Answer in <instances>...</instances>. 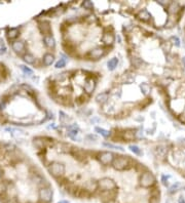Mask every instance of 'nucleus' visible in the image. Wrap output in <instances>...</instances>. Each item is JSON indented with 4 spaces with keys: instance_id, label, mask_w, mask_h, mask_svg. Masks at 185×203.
Instances as JSON below:
<instances>
[{
    "instance_id": "1",
    "label": "nucleus",
    "mask_w": 185,
    "mask_h": 203,
    "mask_svg": "<svg viewBox=\"0 0 185 203\" xmlns=\"http://www.w3.org/2000/svg\"><path fill=\"white\" fill-rule=\"evenodd\" d=\"M47 170H49V174L52 176H54L55 178H62L65 174L66 167H65V164L62 163V162L54 161L51 162L49 165L47 166Z\"/></svg>"
},
{
    "instance_id": "2",
    "label": "nucleus",
    "mask_w": 185,
    "mask_h": 203,
    "mask_svg": "<svg viewBox=\"0 0 185 203\" xmlns=\"http://www.w3.org/2000/svg\"><path fill=\"white\" fill-rule=\"evenodd\" d=\"M112 167L118 171H122L130 167L131 165V159L129 156H116L112 162Z\"/></svg>"
},
{
    "instance_id": "3",
    "label": "nucleus",
    "mask_w": 185,
    "mask_h": 203,
    "mask_svg": "<svg viewBox=\"0 0 185 203\" xmlns=\"http://www.w3.org/2000/svg\"><path fill=\"white\" fill-rule=\"evenodd\" d=\"M98 189L102 191V192H111L116 189V184L112 178H102L97 182Z\"/></svg>"
},
{
    "instance_id": "4",
    "label": "nucleus",
    "mask_w": 185,
    "mask_h": 203,
    "mask_svg": "<svg viewBox=\"0 0 185 203\" xmlns=\"http://www.w3.org/2000/svg\"><path fill=\"white\" fill-rule=\"evenodd\" d=\"M54 191L49 186H44L39 188L38 191V198L41 202L43 203H49L53 201Z\"/></svg>"
},
{
    "instance_id": "5",
    "label": "nucleus",
    "mask_w": 185,
    "mask_h": 203,
    "mask_svg": "<svg viewBox=\"0 0 185 203\" xmlns=\"http://www.w3.org/2000/svg\"><path fill=\"white\" fill-rule=\"evenodd\" d=\"M139 183H140V186L143 188H150L155 184V176H153L152 172L145 171L141 174L139 178Z\"/></svg>"
},
{
    "instance_id": "6",
    "label": "nucleus",
    "mask_w": 185,
    "mask_h": 203,
    "mask_svg": "<svg viewBox=\"0 0 185 203\" xmlns=\"http://www.w3.org/2000/svg\"><path fill=\"white\" fill-rule=\"evenodd\" d=\"M98 161L104 166H108L110 164H112L114 158H115V155H114L113 152L111 151H102L98 154L97 156Z\"/></svg>"
},
{
    "instance_id": "7",
    "label": "nucleus",
    "mask_w": 185,
    "mask_h": 203,
    "mask_svg": "<svg viewBox=\"0 0 185 203\" xmlns=\"http://www.w3.org/2000/svg\"><path fill=\"white\" fill-rule=\"evenodd\" d=\"M106 53V49L103 46H96V47L90 49L88 53V57L92 60H99L102 57H104Z\"/></svg>"
},
{
    "instance_id": "8",
    "label": "nucleus",
    "mask_w": 185,
    "mask_h": 203,
    "mask_svg": "<svg viewBox=\"0 0 185 203\" xmlns=\"http://www.w3.org/2000/svg\"><path fill=\"white\" fill-rule=\"evenodd\" d=\"M96 86H97V81L96 79H94L92 77H88L85 79L83 84V91L85 94H92V92L95 91Z\"/></svg>"
},
{
    "instance_id": "9",
    "label": "nucleus",
    "mask_w": 185,
    "mask_h": 203,
    "mask_svg": "<svg viewBox=\"0 0 185 203\" xmlns=\"http://www.w3.org/2000/svg\"><path fill=\"white\" fill-rule=\"evenodd\" d=\"M101 41L105 46H111L115 42V36L112 32H104L101 37Z\"/></svg>"
},
{
    "instance_id": "10",
    "label": "nucleus",
    "mask_w": 185,
    "mask_h": 203,
    "mask_svg": "<svg viewBox=\"0 0 185 203\" xmlns=\"http://www.w3.org/2000/svg\"><path fill=\"white\" fill-rule=\"evenodd\" d=\"M32 143H33V146L37 150H44V149H46L49 147V140H46V138H41V136L34 138Z\"/></svg>"
},
{
    "instance_id": "11",
    "label": "nucleus",
    "mask_w": 185,
    "mask_h": 203,
    "mask_svg": "<svg viewBox=\"0 0 185 203\" xmlns=\"http://www.w3.org/2000/svg\"><path fill=\"white\" fill-rule=\"evenodd\" d=\"M11 48H13V51H15L16 53H18V55L24 53L26 49L25 42H24L23 40H16V41H13V43H11Z\"/></svg>"
},
{
    "instance_id": "12",
    "label": "nucleus",
    "mask_w": 185,
    "mask_h": 203,
    "mask_svg": "<svg viewBox=\"0 0 185 203\" xmlns=\"http://www.w3.org/2000/svg\"><path fill=\"white\" fill-rule=\"evenodd\" d=\"M38 28H39L40 32H41L43 36L51 35L52 34V26H51V23H49V22H46V21L39 22V24H38Z\"/></svg>"
},
{
    "instance_id": "13",
    "label": "nucleus",
    "mask_w": 185,
    "mask_h": 203,
    "mask_svg": "<svg viewBox=\"0 0 185 203\" xmlns=\"http://www.w3.org/2000/svg\"><path fill=\"white\" fill-rule=\"evenodd\" d=\"M109 98H110V94L109 92H106V91H103V92H100L96 96L95 100L98 104L100 105H105L107 103L108 100H109Z\"/></svg>"
},
{
    "instance_id": "14",
    "label": "nucleus",
    "mask_w": 185,
    "mask_h": 203,
    "mask_svg": "<svg viewBox=\"0 0 185 203\" xmlns=\"http://www.w3.org/2000/svg\"><path fill=\"white\" fill-rule=\"evenodd\" d=\"M43 43L49 49H55L56 48V40L53 35L43 36Z\"/></svg>"
},
{
    "instance_id": "15",
    "label": "nucleus",
    "mask_w": 185,
    "mask_h": 203,
    "mask_svg": "<svg viewBox=\"0 0 185 203\" xmlns=\"http://www.w3.org/2000/svg\"><path fill=\"white\" fill-rule=\"evenodd\" d=\"M55 63V55L51 53H46L42 58V64L44 67H49Z\"/></svg>"
},
{
    "instance_id": "16",
    "label": "nucleus",
    "mask_w": 185,
    "mask_h": 203,
    "mask_svg": "<svg viewBox=\"0 0 185 203\" xmlns=\"http://www.w3.org/2000/svg\"><path fill=\"white\" fill-rule=\"evenodd\" d=\"M32 181L34 182V184H36L37 186H39L40 188L41 187H44V186H47L46 185V180L39 173H34L33 176H32Z\"/></svg>"
},
{
    "instance_id": "17",
    "label": "nucleus",
    "mask_w": 185,
    "mask_h": 203,
    "mask_svg": "<svg viewBox=\"0 0 185 203\" xmlns=\"http://www.w3.org/2000/svg\"><path fill=\"white\" fill-rule=\"evenodd\" d=\"M137 18L142 22H147L151 19V15H150L149 11H146V9H141V11L137 13Z\"/></svg>"
},
{
    "instance_id": "18",
    "label": "nucleus",
    "mask_w": 185,
    "mask_h": 203,
    "mask_svg": "<svg viewBox=\"0 0 185 203\" xmlns=\"http://www.w3.org/2000/svg\"><path fill=\"white\" fill-rule=\"evenodd\" d=\"M22 60L24 61V63L27 64V65H34L36 62L35 55H33L30 53H25L22 57Z\"/></svg>"
},
{
    "instance_id": "19",
    "label": "nucleus",
    "mask_w": 185,
    "mask_h": 203,
    "mask_svg": "<svg viewBox=\"0 0 185 203\" xmlns=\"http://www.w3.org/2000/svg\"><path fill=\"white\" fill-rule=\"evenodd\" d=\"M20 36V30L18 28H11L7 31V37L9 40H15Z\"/></svg>"
},
{
    "instance_id": "20",
    "label": "nucleus",
    "mask_w": 185,
    "mask_h": 203,
    "mask_svg": "<svg viewBox=\"0 0 185 203\" xmlns=\"http://www.w3.org/2000/svg\"><path fill=\"white\" fill-rule=\"evenodd\" d=\"M136 136V132L132 129H129V130H124L122 132V138H124L126 142H130V140H133Z\"/></svg>"
},
{
    "instance_id": "21",
    "label": "nucleus",
    "mask_w": 185,
    "mask_h": 203,
    "mask_svg": "<svg viewBox=\"0 0 185 203\" xmlns=\"http://www.w3.org/2000/svg\"><path fill=\"white\" fill-rule=\"evenodd\" d=\"M117 65H118V59L114 57L107 62V69L109 70V71H113V70L116 69Z\"/></svg>"
},
{
    "instance_id": "22",
    "label": "nucleus",
    "mask_w": 185,
    "mask_h": 203,
    "mask_svg": "<svg viewBox=\"0 0 185 203\" xmlns=\"http://www.w3.org/2000/svg\"><path fill=\"white\" fill-rule=\"evenodd\" d=\"M59 115H60V116H59L60 121H61L63 124H68L70 121H71V118H70L69 116H68L66 113H64L63 111H60V112H59Z\"/></svg>"
},
{
    "instance_id": "23",
    "label": "nucleus",
    "mask_w": 185,
    "mask_h": 203,
    "mask_svg": "<svg viewBox=\"0 0 185 203\" xmlns=\"http://www.w3.org/2000/svg\"><path fill=\"white\" fill-rule=\"evenodd\" d=\"M95 131L98 132L99 134H101L103 138H109L110 136V131L105 128H102V127H95Z\"/></svg>"
},
{
    "instance_id": "24",
    "label": "nucleus",
    "mask_w": 185,
    "mask_h": 203,
    "mask_svg": "<svg viewBox=\"0 0 185 203\" xmlns=\"http://www.w3.org/2000/svg\"><path fill=\"white\" fill-rule=\"evenodd\" d=\"M129 149H130L131 152H133V153H134L135 155L141 156L142 154H143V152H142L141 149L139 148L138 146H136V145H131V146L129 147Z\"/></svg>"
},
{
    "instance_id": "25",
    "label": "nucleus",
    "mask_w": 185,
    "mask_h": 203,
    "mask_svg": "<svg viewBox=\"0 0 185 203\" xmlns=\"http://www.w3.org/2000/svg\"><path fill=\"white\" fill-rule=\"evenodd\" d=\"M140 89H141L142 93L145 94V96H148V94L150 93V90H151V88H150L149 84L142 83V84H140Z\"/></svg>"
},
{
    "instance_id": "26",
    "label": "nucleus",
    "mask_w": 185,
    "mask_h": 203,
    "mask_svg": "<svg viewBox=\"0 0 185 203\" xmlns=\"http://www.w3.org/2000/svg\"><path fill=\"white\" fill-rule=\"evenodd\" d=\"M20 69L23 71V73L24 74H26V75H28V76H32L33 75V70L32 69H30L29 67H27L26 65H20Z\"/></svg>"
},
{
    "instance_id": "27",
    "label": "nucleus",
    "mask_w": 185,
    "mask_h": 203,
    "mask_svg": "<svg viewBox=\"0 0 185 203\" xmlns=\"http://www.w3.org/2000/svg\"><path fill=\"white\" fill-rule=\"evenodd\" d=\"M132 64L135 68H140V67H142V65H143V61H142L140 58L134 57L132 59Z\"/></svg>"
},
{
    "instance_id": "28",
    "label": "nucleus",
    "mask_w": 185,
    "mask_h": 203,
    "mask_svg": "<svg viewBox=\"0 0 185 203\" xmlns=\"http://www.w3.org/2000/svg\"><path fill=\"white\" fill-rule=\"evenodd\" d=\"M68 73H61V74H57L55 76V81L56 82H63L65 81L66 79L68 78Z\"/></svg>"
},
{
    "instance_id": "29",
    "label": "nucleus",
    "mask_w": 185,
    "mask_h": 203,
    "mask_svg": "<svg viewBox=\"0 0 185 203\" xmlns=\"http://www.w3.org/2000/svg\"><path fill=\"white\" fill-rule=\"evenodd\" d=\"M179 4L178 3H175V2H173V3H171L170 4V6H169V13H177L179 11Z\"/></svg>"
},
{
    "instance_id": "30",
    "label": "nucleus",
    "mask_w": 185,
    "mask_h": 203,
    "mask_svg": "<svg viewBox=\"0 0 185 203\" xmlns=\"http://www.w3.org/2000/svg\"><path fill=\"white\" fill-rule=\"evenodd\" d=\"M104 147L106 148H110V149H113V150H120V151H124V149L120 146H117V145H114V144H111V143H104L103 144Z\"/></svg>"
},
{
    "instance_id": "31",
    "label": "nucleus",
    "mask_w": 185,
    "mask_h": 203,
    "mask_svg": "<svg viewBox=\"0 0 185 203\" xmlns=\"http://www.w3.org/2000/svg\"><path fill=\"white\" fill-rule=\"evenodd\" d=\"M167 153V149L165 148L164 146H158L157 148H156V154H157L160 157H165V155H166Z\"/></svg>"
},
{
    "instance_id": "32",
    "label": "nucleus",
    "mask_w": 185,
    "mask_h": 203,
    "mask_svg": "<svg viewBox=\"0 0 185 203\" xmlns=\"http://www.w3.org/2000/svg\"><path fill=\"white\" fill-rule=\"evenodd\" d=\"M68 147H69L68 145L63 144V143H60V144H58V151L61 152V153H67L68 151H69Z\"/></svg>"
},
{
    "instance_id": "33",
    "label": "nucleus",
    "mask_w": 185,
    "mask_h": 203,
    "mask_svg": "<svg viewBox=\"0 0 185 203\" xmlns=\"http://www.w3.org/2000/svg\"><path fill=\"white\" fill-rule=\"evenodd\" d=\"M81 6L83 7L84 9H86V11H90V9L94 8V3H92V1H90V0H86V1H83V2H82Z\"/></svg>"
},
{
    "instance_id": "34",
    "label": "nucleus",
    "mask_w": 185,
    "mask_h": 203,
    "mask_svg": "<svg viewBox=\"0 0 185 203\" xmlns=\"http://www.w3.org/2000/svg\"><path fill=\"white\" fill-rule=\"evenodd\" d=\"M66 67V60L65 59H60L57 63L55 64L56 69H62V68Z\"/></svg>"
},
{
    "instance_id": "35",
    "label": "nucleus",
    "mask_w": 185,
    "mask_h": 203,
    "mask_svg": "<svg viewBox=\"0 0 185 203\" xmlns=\"http://www.w3.org/2000/svg\"><path fill=\"white\" fill-rule=\"evenodd\" d=\"M181 187V185L179 184V183H176V184H174L173 186L170 187V189H169V193H171V194H173L174 192H176V191H178V189Z\"/></svg>"
},
{
    "instance_id": "36",
    "label": "nucleus",
    "mask_w": 185,
    "mask_h": 203,
    "mask_svg": "<svg viewBox=\"0 0 185 203\" xmlns=\"http://www.w3.org/2000/svg\"><path fill=\"white\" fill-rule=\"evenodd\" d=\"M5 51H6V46H5L3 40L0 39V55H1V53H4Z\"/></svg>"
},
{
    "instance_id": "37",
    "label": "nucleus",
    "mask_w": 185,
    "mask_h": 203,
    "mask_svg": "<svg viewBox=\"0 0 185 203\" xmlns=\"http://www.w3.org/2000/svg\"><path fill=\"white\" fill-rule=\"evenodd\" d=\"M171 40L173 41V44H174L175 46H177V47H179V46H180V40H179L178 37H176V36H173V37L171 38Z\"/></svg>"
},
{
    "instance_id": "38",
    "label": "nucleus",
    "mask_w": 185,
    "mask_h": 203,
    "mask_svg": "<svg viewBox=\"0 0 185 203\" xmlns=\"http://www.w3.org/2000/svg\"><path fill=\"white\" fill-rule=\"evenodd\" d=\"M6 108V102L5 100H0V111H4Z\"/></svg>"
},
{
    "instance_id": "39",
    "label": "nucleus",
    "mask_w": 185,
    "mask_h": 203,
    "mask_svg": "<svg viewBox=\"0 0 185 203\" xmlns=\"http://www.w3.org/2000/svg\"><path fill=\"white\" fill-rule=\"evenodd\" d=\"M168 180H169V176H162V184H164V186H168Z\"/></svg>"
},
{
    "instance_id": "40",
    "label": "nucleus",
    "mask_w": 185,
    "mask_h": 203,
    "mask_svg": "<svg viewBox=\"0 0 185 203\" xmlns=\"http://www.w3.org/2000/svg\"><path fill=\"white\" fill-rule=\"evenodd\" d=\"M158 202H160V200L156 197H153V198L150 199V203H158Z\"/></svg>"
},
{
    "instance_id": "41",
    "label": "nucleus",
    "mask_w": 185,
    "mask_h": 203,
    "mask_svg": "<svg viewBox=\"0 0 185 203\" xmlns=\"http://www.w3.org/2000/svg\"><path fill=\"white\" fill-rule=\"evenodd\" d=\"M178 203H185V200L183 197H180V198L178 199Z\"/></svg>"
},
{
    "instance_id": "42",
    "label": "nucleus",
    "mask_w": 185,
    "mask_h": 203,
    "mask_svg": "<svg viewBox=\"0 0 185 203\" xmlns=\"http://www.w3.org/2000/svg\"><path fill=\"white\" fill-rule=\"evenodd\" d=\"M105 203H116V201L113 200V199H109V200H107Z\"/></svg>"
},
{
    "instance_id": "43",
    "label": "nucleus",
    "mask_w": 185,
    "mask_h": 203,
    "mask_svg": "<svg viewBox=\"0 0 185 203\" xmlns=\"http://www.w3.org/2000/svg\"><path fill=\"white\" fill-rule=\"evenodd\" d=\"M49 128L51 129V128H53V129H56V125H55V123H52V125H49Z\"/></svg>"
},
{
    "instance_id": "44",
    "label": "nucleus",
    "mask_w": 185,
    "mask_h": 203,
    "mask_svg": "<svg viewBox=\"0 0 185 203\" xmlns=\"http://www.w3.org/2000/svg\"><path fill=\"white\" fill-rule=\"evenodd\" d=\"M58 203H69V201H67V200H61V201H59Z\"/></svg>"
},
{
    "instance_id": "45",
    "label": "nucleus",
    "mask_w": 185,
    "mask_h": 203,
    "mask_svg": "<svg viewBox=\"0 0 185 203\" xmlns=\"http://www.w3.org/2000/svg\"><path fill=\"white\" fill-rule=\"evenodd\" d=\"M182 64H183V66L185 67V57L182 58Z\"/></svg>"
},
{
    "instance_id": "46",
    "label": "nucleus",
    "mask_w": 185,
    "mask_h": 203,
    "mask_svg": "<svg viewBox=\"0 0 185 203\" xmlns=\"http://www.w3.org/2000/svg\"><path fill=\"white\" fill-rule=\"evenodd\" d=\"M1 176H2V171H1V169H0V178H1Z\"/></svg>"
}]
</instances>
